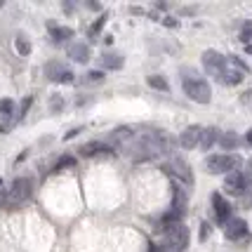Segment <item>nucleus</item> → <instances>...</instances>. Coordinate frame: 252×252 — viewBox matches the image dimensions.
Segmentation results:
<instances>
[{"label": "nucleus", "instance_id": "obj_24", "mask_svg": "<svg viewBox=\"0 0 252 252\" xmlns=\"http://www.w3.org/2000/svg\"><path fill=\"white\" fill-rule=\"evenodd\" d=\"M76 165V158L73 156H64V158H59V163L55 165V172H62L66 167H73Z\"/></svg>", "mask_w": 252, "mask_h": 252}, {"label": "nucleus", "instance_id": "obj_10", "mask_svg": "<svg viewBox=\"0 0 252 252\" xmlns=\"http://www.w3.org/2000/svg\"><path fill=\"white\" fill-rule=\"evenodd\" d=\"M245 236H248V224H245V220H231L229 224H226V238L241 241Z\"/></svg>", "mask_w": 252, "mask_h": 252}, {"label": "nucleus", "instance_id": "obj_3", "mask_svg": "<svg viewBox=\"0 0 252 252\" xmlns=\"http://www.w3.org/2000/svg\"><path fill=\"white\" fill-rule=\"evenodd\" d=\"M184 92L189 99H193L198 104H210V99H212L210 85L203 78H184Z\"/></svg>", "mask_w": 252, "mask_h": 252}, {"label": "nucleus", "instance_id": "obj_30", "mask_svg": "<svg viewBox=\"0 0 252 252\" xmlns=\"http://www.w3.org/2000/svg\"><path fill=\"white\" fill-rule=\"evenodd\" d=\"M31 104H33V99L31 97H26L22 101V109H19V118H24V116H26V111L31 109Z\"/></svg>", "mask_w": 252, "mask_h": 252}, {"label": "nucleus", "instance_id": "obj_18", "mask_svg": "<svg viewBox=\"0 0 252 252\" xmlns=\"http://www.w3.org/2000/svg\"><path fill=\"white\" fill-rule=\"evenodd\" d=\"M101 64H104V68H111V71H118L123 66V57L121 55H104L101 57Z\"/></svg>", "mask_w": 252, "mask_h": 252}, {"label": "nucleus", "instance_id": "obj_8", "mask_svg": "<svg viewBox=\"0 0 252 252\" xmlns=\"http://www.w3.org/2000/svg\"><path fill=\"white\" fill-rule=\"evenodd\" d=\"M200 132H203L200 125H189L187 130L182 132L179 144H182L184 149H193V146H198V144H200Z\"/></svg>", "mask_w": 252, "mask_h": 252}, {"label": "nucleus", "instance_id": "obj_37", "mask_svg": "<svg viewBox=\"0 0 252 252\" xmlns=\"http://www.w3.org/2000/svg\"><path fill=\"white\" fill-rule=\"evenodd\" d=\"M5 200H7V193H0V205H5Z\"/></svg>", "mask_w": 252, "mask_h": 252}, {"label": "nucleus", "instance_id": "obj_1", "mask_svg": "<svg viewBox=\"0 0 252 252\" xmlns=\"http://www.w3.org/2000/svg\"><path fill=\"white\" fill-rule=\"evenodd\" d=\"M33 193V182L29 177H17L14 182H12L10 191H7V200H5V205L7 208H19L24 205Z\"/></svg>", "mask_w": 252, "mask_h": 252}, {"label": "nucleus", "instance_id": "obj_32", "mask_svg": "<svg viewBox=\"0 0 252 252\" xmlns=\"http://www.w3.org/2000/svg\"><path fill=\"white\" fill-rule=\"evenodd\" d=\"M241 200H243V208H252V189L248 191V193H243Z\"/></svg>", "mask_w": 252, "mask_h": 252}, {"label": "nucleus", "instance_id": "obj_28", "mask_svg": "<svg viewBox=\"0 0 252 252\" xmlns=\"http://www.w3.org/2000/svg\"><path fill=\"white\" fill-rule=\"evenodd\" d=\"M50 109H52V111H62V109H64V99L59 97V94H55V97L50 99Z\"/></svg>", "mask_w": 252, "mask_h": 252}, {"label": "nucleus", "instance_id": "obj_33", "mask_svg": "<svg viewBox=\"0 0 252 252\" xmlns=\"http://www.w3.org/2000/svg\"><path fill=\"white\" fill-rule=\"evenodd\" d=\"M241 101H243V104H248V106H252V90H248V92H243Z\"/></svg>", "mask_w": 252, "mask_h": 252}, {"label": "nucleus", "instance_id": "obj_31", "mask_svg": "<svg viewBox=\"0 0 252 252\" xmlns=\"http://www.w3.org/2000/svg\"><path fill=\"white\" fill-rule=\"evenodd\" d=\"M208 236H210V224L208 221H203V224H200V241L205 243L208 241Z\"/></svg>", "mask_w": 252, "mask_h": 252}, {"label": "nucleus", "instance_id": "obj_17", "mask_svg": "<svg viewBox=\"0 0 252 252\" xmlns=\"http://www.w3.org/2000/svg\"><path fill=\"white\" fill-rule=\"evenodd\" d=\"M14 47H17V52H19L22 57L31 55V43H29V38H26L24 33H19V35L14 38Z\"/></svg>", "mask_w": 252, "mask_h": 252}, {"label": "nucleus", "instance_id": "obj_15", "mask_svg": "<svg viewBox=\"0 0 252 252\" xmlns=\"http://www.w3.org/2000/svg\"><path fill=\"white\" fill-rule=\"evenodd\" d=\"M99 151H109V149H106L101 142H88L78 149V154L83 156V158H92V156H97Z\"/></svg>", "mask_w": 252, "mask_h": 252}, {"label": "nucleus", "instance_id": "obj_4", "mask_svg": "<svg viewBox=\"0 0 252 252\" xmlns=\"http://www.w3.org/2000/svg\"><path fill=\"white\" fill-rule=\"evenodd\" d=\"M203 66H205V71H208L210 76L221 78L224 68H226V57H221L220 52H215V50H205V52H203Z\"/></svg>", "mask_w": 252, "mask_h": 252}, {"label": "nucleus", "instance_id": "obj_16", "mask_svg": "<svg viewBox=\"0 0 252 252\" xmlns=\"http://www.w3.org/2000/svg\"><path fill=\"white\" fill-rule=\"evenodd\" d=\"M238 144H241V139H238L236 132H224V134L220 137V146L224 149V151H233Z\"/></svg>", "mask_w": 252, "mask_h": 252}, {"label": "nucleus", "instance_id": "obj_14", "mask_svg": "<svg viewBox=\"0 0 252 252\" xmlns=\"http://www.w3.org/2000/svg\"><path fill=\"white\" fill-rule=\"evenodd\" d=\"M243 78H245V76H243L241 71H236V68H231V66H229V62H226V68H224V73H221V78H220V80H221V83H224V85H238V83H241Z\"/></svg>", "mask_w": 252, "mask_h": 252}, {"label": "nucleus", "instance_id": "obj_6", "mask_svg": "<svg viewBox=\"0 0 252 252\" xmlns=\"http://www.w3.org/2000/svg\"><path fill=\"white\" fill-rule=\"evenodd\" d=\"M224 187H226V191L233 193V196H243V193H248V191H250V179L243 175V172L236 170V172H229V175H226Z\"/></svg>", "mask_w": 252, "mask_h": 252}, {"label": "nucleus", "instance_id": "obj_39", "mask_svg": "<svg viewBox=\"0 0 252 252\" xmlns=\"http://www.w3.org/2000/svg\"><path fill=\"white\" fill-rule=\"evenodd\" d=\"M2 5H5V2H2V0H0V7H2Z\"/></svg>", "mask_w": 252, "mask_h": 252}, {"label": "nucleus", "instance_id": "obj_22", "mask_svg": "<svg viewBox=\"0 0 252 252\" xmlns=\"http://www.w3.org/2000/svg\"><path fill=\"white\" fill-rule=\"evenodd\" d=\"M149 85L154 90H160V92H167V90H170V85H167V80H165L163 76H149Z\"/></svg>", "mask_w": 252, "mask_h": 252}, {"label": "nucleus", "instance_id": "obj_36", "mask_svg": "<svg viewBox=\"0 0 252 252\" xmlns=\"http://www.w3.org/2000/svg\"><path fill=\"white\" fill-rule=\"evenodd\" d=\"M245 142H248V144H250V146H252V130L248 132V134H245Z\"/></svg>", "mask_w": 252, "mask_h": 252}, {"label": "nucleus", "instance_id": "obj_29", "mask_svg": "<svg viewBox=\"0 0 252 252\" xmlns=\"http://www.w3.org/2000/svg\"><path fill=\"white\" fill-rule=\"evenodd\" d=\"M57 83H73V73H71L68 68H64V71H62V76L57 78Z\"/></svg>", "mask_w": 252, "mask_h": 252}, {"label": "nucleus", "instance_id": "obj_2", "mask_svg": "<svg viewBox=\"0 0 252 252\" xmlns=\"http://www.w3.org/2000/svg\"><path fill=\"white\" fill-rule=\"evenodd\" d=\"M205 167L212 175H224V172H236L241 167V158L233 154H221V156H208L205 158Z\"/></svg>", "mask_w": 252, "mask_h": 252}, {"label": "nucleus", "instance_id": "obj_9", "mask_svg": "<svg viewBox=\"0 0 252 252\" xmlns=\"http://www.w3.org/2000/svg\"><path fill=\"white\" fill-rule=\"evenodd\" d=\"M212 205H215V215H217V221L220 224H229L231 217V205L220 196V193H212Z\"/></svg>", "mask_w": 252, "mask_h": 252}, {"label": "nucleus", "instance_id": "obj_11", "mask_svg": "<svg viewBox=\"0 0 252 252\" xmlns=\"http://www.w3.org/2000/svg\"><path fill=\"white\" fill-rule=\"evenodd\" d=\"M68 57H71L73 62H78V64H85V62L90 59V47L85 43L68 45Z\"/></svg>", "mask_w": 252, "mask_h": 252}, {"label": "nucleus", "instance_id": "obj_26", "mask_svg": "<svg viewBox=\"0 0 252 252\" xmlns=\"http://www.w3.org/2000/svg\"><path fill=\"white\" fill-rule=\"evenodd\" d=\"M241 40L250 45V40H252V22L245 24V29H243V33H241Z\"/></svg>", "mask_w": 252, "mask_h": 252}, {"label": "nucleus", "instance_id": "obj_35", "mask_svg": "<svg viewBox=\"0 0 252 252\" xmlns=\"http://www.w3.org/2000/svg\"><path fill=\"white\" fill-rule=\"evenodd\" d=\"M78 132H80V127H73V130H68V132H66V137H64V139H73V137H76Z\"/></svg>", "mask_w": 252, "mask_h": 252}, {"label": "nucleus", "instance_id": "obj_5", "mask_svg": "<svg viewBox=\"0 0 252 252\" xmlns=\"http://www.w3.org/2000/svg\"><path fill=\"white\" fill-rule=\"evenodd\" d=\"M189 238H191V233H189V229L182 224V221H179V224H172V226L167 229V243H170L177 252L187 250Z\"/></svg>", "mask_w": 252, "mask_h": 252}, {"label": "nucleus", "instance_id": "obj_23", "mask_svg": "<svg viewBox=\"0 0 252 252\" xmlns=\"http://www.w3.org/2000/svg\"><path fill=\"white\" fill-rule=\"evenodd\" d=\"M12 113H14V101L12 99H0V116L10 118Z\"/></svg>", "mask_w": 252, "mask_h": 252}, {"label": "nucleus", "instance_id": "obj_27", "mask_svg": "<svg viewBox=\"0 0 252 252\" xmlns=\"http://www.w3.org/2000/svg\"><path fill=\"white\" fill-rule=\"evenodd\" d=\"M104 22H106V17H101V19H97V22L92 24V29H90V38L94 40V35H97L99 31H101V26H104Z\"/></svg>", "mask_w": 252, "mask_h": 252}, {"label": "nucleus", "instance_id": "obj_34", "mask_svg": "<svg viewBox=\"0 0 252 252\" xmlns=\"http://www.w3.org/2000/svg\"><path fill=\"white\" fill-rule=\"evenodd\" d=\"M165 26H167V29H177V26H179V22H177V19H172V17H165Z\"/></svg>", "mask_w": 252, "mask_h": 252}, {"label": "nucleus", "instance_id": "obj_7", "mask_svg": "<svg viewBox=\"0 0 252 252\" xmlns=\"http://www.w3.org/2000/svg\"><path fill=\"white\" fill-rule=\"evenodd\" d=\"M163 170L167 172V175L179 177L187 187H191V184H193V172H191V167L187 165V160H182V158H172V163L163 165Z\"/></svg>", "mask_w": 252, "mask_h": 252}, {"label": "nucleus", "instance_id": "obj_20", "mask_svg": "<svg viewBox=\"0 0 252 252\" xmlns=\"http://www.w3.org/2000/svg\"><path fill=\"white\" fill-rule=\"evenodd\" d=\"M226 62H229V66H233V68H236V71H241L243 76H248V73H250V66L245 64V62H243L241 57L231 55V57H226Z\"/></svg>", "mask_w": 252, "mask_h": 252}, {"label": "nucleus", "instance_id": "obj_25", "mask_svg": "<svg viewBox=\"0 0 252 252\" xmlns=\"http://www.w3.org/2000/svg\"><path fill=\"white\" fill-rule=\"evenodd\" d=\"M101 80H104V71H99V68L85 73V83H101Z\"/></svg>", "mask_w": 252, "mask_h": 252}, {"label": "nucleus", "instance_id": "obj_21", "mask_svg": "<svg viewBox=\"0 0 252 252\" xmlns=\"http://www.w3.org/2000/svg\"><path fill=\"white\" fill-rule=\"evenodd\" d=\"M127 139H132V130L130 127H118V130H113V134H111V142H127Z\"/></svg>", "mask_w": 252, "mask_h": 252}, {"label": "nucleus", "instance_id": "obj_38", "mask_svg": "<svg viewBox=\"0 0 252 252\" xmlns=\"http://www.w3.org/2000/svg\"><path fill=\"white\" fill-rule=\"evenodd\" d=\"M245 50H248V55H252V45H248V47H245Z\"/></svg>", "mask_w": 252, "mask_h": 252}, {"label": "nucleus", "instance_id": "obj_19", "mask_svg": "<svg viewBox=\"0 0 252 252\" xmlns=\"http://www.w3.org/2000/svg\"><path fill=\"white\" fill-rule=\"evenodd\" d=\"M62 71H64L62 62H47V64H45V73H47L50 80H57V78L62 76Z\"/></svg>", "mask_w": 252, "mask_h": 252}, {"label": "nucleus", "instance_id": "obj_40", "mask_svg": "<svg viewBox=\"0 0 252 252\" xmlns=\"http://www.w3.org/2000/svg\"><path fill=\"white\" fill-rule=\"evenodd\" d=\"M0 187H2V179H0Z\"/></svg>", "mask_w": 252, "mask_h": 252}, {"label": "nucleus", "instance_id": "obj_13", "mask_svg": "<svg viewBox=\"0 0 252 252\" xmlns=\"http://www.w3.org/2000/svg\"><path fill=\"white\" fill-rule=\"evenodd\" d=\"M47 29L52 31V38H55V43H62V40H68V38H73V29H68V26H57L55 22L47 24Z\"/></svg>", "mask_w": 252, "mask_h": 252}, {"label": "nucleus", "instance_id": "obj_12", "mask_svg": "<svg viewBox=\"0 0 252 252\" xmlns=\"http://www.w3.org/2000/svg\"><path fill=\"white\" fill-rule=\"evenodd\" d=\"M217 142H220V130L217 127H208V130L200 132V149L203 151H210Z\"/></svg>", "mask_w": 252, "mask_h": 252}]
</instances>
